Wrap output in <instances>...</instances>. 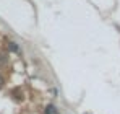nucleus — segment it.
Instances as JSON below:
<instances>
[{
	"label": "nucleus",
	"instance_id": "obj_1",
	"mask_svg": "<svg viewBox=\"0 0 120 114\" xmlns=\"http://www.w3.org/2000/svg\"><path fill=\"white\" fill-rule=\"evenodd\" d=\"M44 114H59V109H57V106H54V104H49V106L45 108Z\"/></svg>",
	"mask_w": 120,
	"mask_h": 114
},
{
	"label": "nucleus",
	"instance_id": "obj_2",
	"mask_svg": "<svg viewBox=\"0 0 120 114\" xmlns=\"http://www.w3.org/2000/svg\"><path fill=\"white\" fill-rule=\"evenodd\" d=\"M10 49H11V51H18V46H16L15 42H10Z\"/></svg>",
	"mask_w": 120,
	"mask_h": 114
},
{
	"label": "nucleus",
	"instance_id": "obj_3",
	"mask_svg": "<svg viewBox=\"0 0 120 114\" xmlns=\"http://www.w3.org/2000/svg\"><path fill=\"white\" fill-rule=\"evenodd\" d=\"M2 83H3V80H2V77H0V86H2Z\"/></svg>",
	"mask_w": 120,
	"mask_h": 114
}]
</instances>
